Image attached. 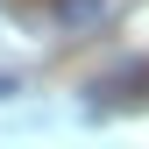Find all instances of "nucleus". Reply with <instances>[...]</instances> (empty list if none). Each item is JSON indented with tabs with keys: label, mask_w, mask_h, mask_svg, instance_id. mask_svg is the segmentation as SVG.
<instances>
[{
	"label": "nucleus",
	"mask_w": 149,
	"mask_h": 149,
	"mask_svg": "<svg viewBox=\"0 0 149 149\" xmlns=\"http://www.w3.org/2000/svg\"><path fill=\"white\" fill-rule=\"evenodd\" d=\"M50 7H57V29H100L107 0H50Z\"/></svg>",
	"instance_id": "nucleus-1"
}]
</instances>
